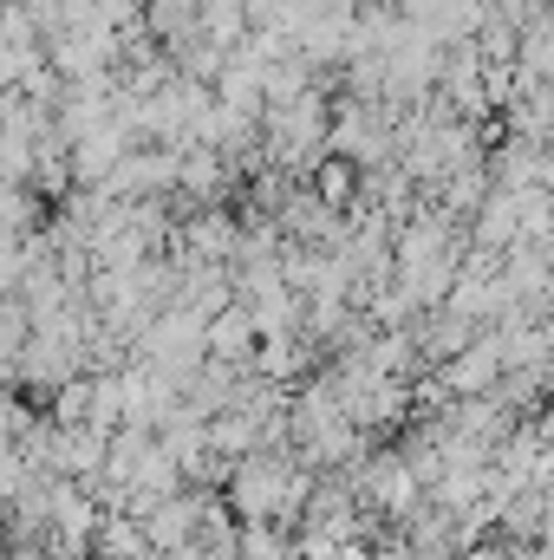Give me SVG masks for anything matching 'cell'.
<instances>
[{
  "label": "cell",
  "instance_id": "5",
  "mask_svg": "<svg viewBox=\"0 0 554 560\" xmlns=\"http://www.w3.org/2000/svg\"><path fill=\"white\" fill-rule=\"evenodd\" d=\"M483 170H489L496 189H542L549 183V156H542L535 138H503L496 156H483Z\"/></svg>",
  "mask_w": 554,
  "mask_h": 560
},
{
  "label": "cell",
  "instance_id": "4",
  "mask_svg": "<svg viewBox=\"0 0 554 560\" xmlns=\"http://www.w3.org/2000/svg\"><path fill=\"white\" fill-rule=\"evenodd\" d=\"M33 66H46V39L13 0H0V85H20Z\"/></svg>",
  "mask_w": 554,
  "mask_h": 560
},
{
  "label": "cell",
  "instance_id": "6",
  "mask_svg": "<svg viewBox=\"0 0 554 560\" xmlns=\"http://www.w3.org/2000/svg\"><path fill=\"white\" fill-rule=\"evenodd\" d=\"M143 33H150L163 52H176L183 39L203 33V7H196V0H143Z\"/></svg>",
  "mask_w": 554,
  "mask_h": 560
},
{
  "label": "cell",
  "instance_id": "3",
  "mask_svg": "<svg viewBox=\"0 0 554 560\" xmlns=\"http://www.w3.org/2000/svg\"><path fill=\"white\" fill-rule=\"evenodd\" d=\"M196 515H203V495H163V502H150L138 515L143 528V548L150 555H170V548H189V535H196Z\"/></svg>",
  "mask_w": 554,
  "mask_h": 560
},
{
  "label": "cell",
  "instance_id": "1",
  "mask_svg": "<svg viewBox=\"0 0 554 560\" xmlns=\"http://www.w3.org/2000/svg\"><path fill=\"white\" fill-rule=\"evenodd\" d=\"M326 118H333V105H326L320 85L293 92L287 105H268L262 112V156L287 176H307L326 156Z\"/></svg>",
  "mask_w": 554,
  "mask_h": 560
},
{
  "label": "cell",
  "instance_id": "8",
  "mask_svg": "<svg viewBox=\"0 0 554 560\" xmlns=\"http://www.w3.org/2000/svg\"><path fill=\"white\" fill-rule=\"evenodd\" d=\"M326 209H353V196H359V170L346 163V156H320L313 163V183H307Z\"/></svg>",
  "mask_w": 554,
  "mask_h": 560
},
{
  "label": "cell",
  "instance_id": "2",
  "mask_svg": "<svg viewBox=\"0 0 554 560\" xmlns=\"http://www.w3.org/2000/svg\"><path fill=\"white\" fill-rule=\"evenodd\" d=\"M353 495H366L379 515L405 522L417 502H424V482L412 476V463H405L399 450H366V456L353 463Z\"/></svg>",
  "mask_w": 554,
  "mask_h": 560
},
{
  "label": "cell",
  "instance_id": "7",
  "mask_svg": "<svg viewBox=\"0 0 554 560\" xmlns=\"http://www.w3.org/2000/svg\"><path fill=\"white\" fill-rule=\"evenodd\" d=\"M235 560H300V555H293V528H275V522H242V528H235Z\"/></svg>",
  "mask_w": 554,
  "mask_h": 560
}]
</instances>
